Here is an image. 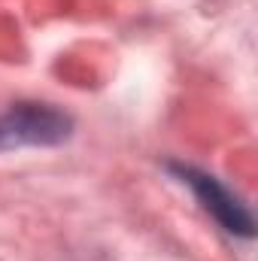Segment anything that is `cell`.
<instances>
[{
  "instance_id": "cell-1",
  "label": "cell",
  "mask_w": 258,
  "mask_h": 261,
  "mask_svg": "<svg viewBox=\"0 0 258 261\" xmlns=\"http://www.w3.org/2000/svg\"><path fill=\"white\" fill-rule=\"evenodd\" d=\"M73 134V119L52 103H12L0 113V152L24 146H61Z\"/></svg>"
},
{
  "instance_id": "cell-2",
  "label": "cell",
  "mask_w": 258,
  "mask_h": 261,
  "mask_svg": "<svg viewBox=\"0 0 258 261\" xmlns=\"http://www.w3.org/2000/svg\"><path fill=\"white\" fill-rule=\"evenodd\" d=\"M167 170H170L183 186L192 189L194 197H197V203L219 222L222 231H228V234H234V237H252L255 222H252L249 206L234 195L222 179H216L213 173L197 170L192 164H179V161H170Z\"/></svg>"
}]
</instances>
